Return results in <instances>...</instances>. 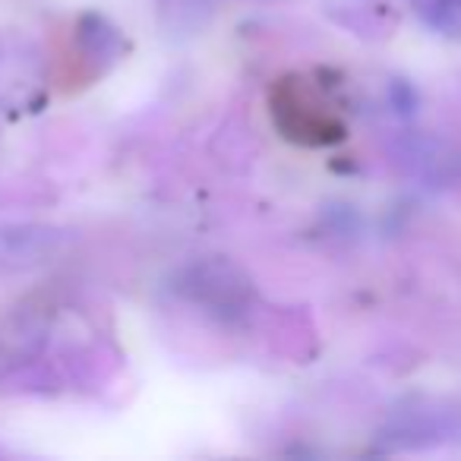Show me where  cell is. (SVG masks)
Listing matches in <instances>:
<instances>
[{
  "label": "cell",
  "mask_w": 461,
  "mask_h": 461,
  "mask_svg": "<svg viewBox=\"0 0 461 461\" xmlns=\"http://www.w3.org/2000/svg\"><path fill=\"white\" fill-rule=\"evenodd\" d=\"M174 291L221 322H244L257 307V288L250 276L224 257L193 259L174 276Z\"/></svg>",
  "instance_id": "6da1fadb"
},
{
  "label": "cell",
  "mask_w": 461,
  "mask_h": 461,
  "mask_svg": "<svg viewBox=\"0 0 461 461\" xmlns=\"http://www.w3.org/2000/svg\"><path fill=\"white\" fill-rule=\"evenodd\" d=\"M48 95V64L41 48L23 32H0V114L39 111Z\"/></svg>",
  "instance_id": "7a4b0ae2"
},
{
  "label": "cell",
  "mask_w": 461,
  "mask_h": 461,
  "mask_svg": "<svg viewBox=\"0 0 461 461\" xmlns=\"http://www.w3.org/2000/svg\"><path fill=\"white\" fill-rule=\"evenodd\" d=\"M392 158L404 177L429 190L461 186V149L429 133H402L392 142Z\"/></svg>",
  "instance_id": "3957f363"
},
{
  "label": "cell",
  "mask_w": 461,
  "mask_h": 461,
  "mask_svg": "<svg viewBox=\"0 0 461 461\" xmlns=\"http://www.w3.org/2000/svg\"><path fill=\"white\" fill-rule=\"evenodd\" d=\"M272 117L278 121L282 133L303 146H329L345 136V127L326 111V104L316 102L301 83H282L272 95Z\"/></svg>",
  "instance_id": "277c9868"
},
{
  "label": "cell",
  "mask_w": 461,
  "mask_h": 461,
  "mask_svg": "<svg viewBox=\"0 0 461 461\" xmlns=\"http://www.w3.org/2000/svg\"><path fill=\"white\" fill-rule=\"evenodd\" d=\"M70 244V230L45 221L0 224V272H29L48 266Z\"/></svg>",
  "instance_id": "5b68a950"
},
{
  "label": "cell",
  "mask_w": 461,
  "mask_h": 461,
  "mask_svg": "<svg viewBox=\"0 0 461 461\" xmlns=\"http://www.w3.org/2000/svg\"><path fill=\"white\" fill-rule=\"evenodd\" d=\"M379 442L389 452H411V448H433L461 442V411L439 408H411L398 411L383 429Z\"/></svg>",
  "instance_id": "8992f818"
},
{
  "label": "cell",
  "mask_w": 461,
  "mask_h": 461,
  "mask_svg": "<svg viewBox=\"0 0 461 461\" xmlns=\"http://www.w3.org/2000/svg\"><path fill=\"white\" fill-rule=\"evenodd\" d=\"M51 335V313L48 307H20L0 322V379L14 376L23 366L35 364L45 354Z\"/></svg>",
  "instance_id": "52a82bcc"
},
{
  "label": "cell",
  "mask_w": 461,
  "mask_h": 461,
  "mask_svg": "<svg viewBox=\"0 0 461 461\" xmlns=\"http://www.w3.org/2000/svg\"><path fill=\"white\" fill-rule=\"evenodd\" d=\"M77 54L95 73H104L127 54L123 32L98 14H83L77 23Z\"/></svg>",
  "instance_id": "ba28073f"
},
{
  "label": "cell",
  "mask_w": 461,
  "mask_h": 461,
  "mask_svg": "<svg viewBox=\"0 0 461 461\" xmlns=\"http://www.w3.org/2000/svg\"><path fill=\"white\" fill-rule=\"evenodd\" d=\"M218 0H158L161 29L167 39H190L215 16Z\"/></svg>",
  "instance_id": "9c48e42d"
},
{
  "label": "cell",
  "mask_w": 461,
  "mask_h": 461,
  "mask_svg": "<svg viewBox=\"0 0 461 461\" xmlns=\"http://www.w3.org/2000/svg\"><path fill=\"white\" fill-rule=\"evenodd\" d=\"M411 7L429 32L461 39V0H411Z\"/></svg>",
  "instance_id": "30bf717a"
},
{
  "label": "cell",
  "mask_w": 461,
  "mask_h": 461,
  "mask_svg": "<svg viewBox=\"0 0 461 461\" xmlns=\"http://www.w3.org/2000/svg\"><path fill=\"white\" fill-rule=\"evenodd\" d=\"M389 102H392V108H395L402 117H411L417 111V92H414V86L404 83V79H392V86H389Z\"/></svg>",
  "instance_id": "8fae6325"
}]
</instances>
